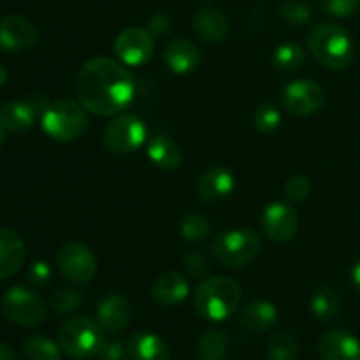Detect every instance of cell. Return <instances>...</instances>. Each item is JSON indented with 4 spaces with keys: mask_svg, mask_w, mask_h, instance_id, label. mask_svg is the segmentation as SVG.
I'll use <instances>...</instances> for the list:
<instances>
[{
    "mask_svg": "<svg viewBox=\"0 0 360 360\" xmlns=\"http://www.w3.org/2000/svg\"><path fill=\"white\" fill-rule=\"evenodd\" d=\"M76 94L81 105L91 115L116 116L136 97V77L122 62L95 56L77 72Z\"/></svg>",
    "mask_w": 360,
    "mask_h": 360,
    "instance_id": "cell-1",
    "label": "cell"
},
{
    "mask_svg": "<svg viewBox=\"0 0 360 360\" xmlns=\"http://www.w3.org/2000/svg\"><path fill=\"white\" fill-rule=\"evenodd\" d=\"M241 302V285L229 276L206 278L193 292V308L210 322L229 320Z\"/></svg>",
    "mask_w": 360,
    "mask_h": 360,
    "instance_id": "cell-2",
    "label": "cell"
},
{
    "mask_svg": "<svg viewBox=\"0 0 360 360\" xmlns=\"http://www.w3.org/2000/svg\"><path fill=\"white\" fill-rule=\"evenodd\" d=\"M308 51L323 67L343 70L354 62V41L347 28L336 23L316 25L308 35Z\"/></svg>",
    "mask_w": 360,
    "mask_h": 360,
    "instance_id": "cell-3",
    "label": "cell"
},
{
    "mask_svg": "<svg viewBox=\"0 0 360 360\" xmlns=\"http://www.w3.org/2000/svg\"><path fill=\"white\" fill-rule=\"evenodd\" d=\"M41 127L46 136L58 143L77 139L88 129V111L79 101L60 98L51 102L48 111L41 118Z\"/></svg>",
    "mask_w": 360,
    "mask_h": 360,
    "instance_id": "cell-4",
    "label": "cell"
},
{
    "mask_svg": "<svg viewBox=\"0 0 360 360\" xmlns=\"http://www.w3.org/2000/svg\"><path fill=\"white\" fill-rule=\"evenodd\" d=\"M262 250V239L252 229H232L221 232L211 245V253L218 264L229 269L246 266Z\"/></svg>",
    "mask_w": 360,
    "mask_h": 360,
    "instance_id": "cell-5",
    "label": "cell"
},
{
    "mask_svg": "<svg viewBox=\"0 0 360 360\" xmlns=\"http://www.w3.org/2000/svg\"><path fill=\"white\" fill-rule=\"evenodd\" d=\"M104 330L88 316H72L58 330V345L70 359L95 357L104 345Z\"/></svg>",
    "mask_w": 360,
    "mask_h": 360,
    "instance_id": "cell-6",
    "label": "cell"
},
{
    "mask_svg": "<svg viewBox=\"0 0 360 360\" xmlns=\"http://www.w3.org/2000/svg\"><path fill=\"white\" fill-rule=\"evenodd\" d=\"M148 141V127L143 118L132 112H120L104 132V144L116 155L134 153Z\"/></svg>",
    "mask_w": 360,
    "mask_h": 360,
    "instance_id": "cell-7",
    "label": "cell"
},
{
    "mask_svg": "<svg viewBox=\"0 0 360 360\" xmlns=\"http://www.w3.org/2000/svg\"><path fill=\"white\" fill-rule=\"evenodd\" d=\"M4 316L20 327H37L46 320L44 301L27 287H11L2 297Z\"/></svg>",
    "mask_w": 360,
    "mask_h": 360,
    "instance_id": "cell-8",
    "label": "cell"
},
{
    "mask_svg": "<svg viewBox=\"0 0 360 360\" xmlns=\"http://www.w3.org/2000/svg\"><path fill=\"white\" fill-rule=\"evenodd\" d=\"M56 266L60 273L76 285H86L98 269L97 257L81 241H67L56 252Z\"/></svg>",
    "mask_w": 360,
    "mask_h": 360,
    "instance_id": "cell-9",
    "label": "cell"
},
{
    "mask_svg": "<svg viewBox=\"0 0 360 360\" xmlns=\"http://www.w3.org/2000/svg\"><path fill=\"white\" fill-rule=\"evenodd\" d=\"M155 53L153 35L148 28L129 27L115 39V55L123 65L141 67L150 62Z\"/></svg>",
    "mask_w": 360,
    "mask_h": 360,
    "instance_id": "cell-10",
    "label": "cell"
},
{
    "mask_svg": "<svg viewBox=\"0 0 360 360\" xmlns=\"http://www.w3.org/2000/svg\"><path fill=\"white\" fill-rule=\"evenodd\" d=\"M323 90L313 79H295L283 88L281 101L283 105L295 116H311L323 105Z\"/></svg>",
    "mask_w": 360,
    "mask_h": 360,
    "instance_id": "cell-11",
    "label": "cell"
},
{
    "mask_svg": "<svg viewBox=\"0 0 360 360\" xmlns=\"http://www.w3.org/2000/svg\"><path fill=\"white\" fill-rule=\"evenodd\" d=\"M262 229L271 241L288 243L297 234V211L287 202H271L262 213Z\"/></svg>",
    "mask_w": 360,
    "mask_h": 360,
    "instance_id": "cell-12",
    "label": "cell"
},
{
    "mask_svg": "<svg viewBox=\"0 0 360 360\" xmlns=\"http://www.w3.org/2000/svg\"><path fill=\"white\" fill-rule=\"evenodd\" d=\"M39 41V30L30 20L11 14L0 20V48L9 53L27 51Z\"/></svg>",
    "mask_w": 360,
    "mask_h": 360,
    "instance_id": "cell-13",
    "label": "cell"
},
{
    "mask_svg": "<svg viewBox=\"0 0 360 360\" xmlns=\"http://www.w3.org/2000/svg\"><path fill=\"white\" fill-rule=\"evenodd\" d=\"M97 323L108 334H118L129 327L132 319L130 301L122 294H111L102 299L97 306Z\"/></svg>",
    "mask_w": 360,
    "mask_h": 360,
    "instance_id": "cell-14",
    "label": "cell"
},
{
    "mask_svg": "<svg viewBox=\"0 0 360 360\" xmlns=\"http://www.w3.org/2000/svg\"><path fill=\"white\" fill-rule=\"evenodd\" d=\"M236 190V178L231 169L224 165H214L207 169L197 181V193L204 202H220L232 195Z\"/></svg>",
    "mask_w": 360,
    "mask_h": 360,
    "instance_id": "cell-15",
    "label": "cell"
},
{
    "mask_svg": "<svg viewBox=\"0 0 360 360\" xmlns=\"http://www.w3.org/2000/svg\"><path fill=\"white\" fill-rule=\"evenodd\" d=\"M192 28L197 37L210 44H220L231 34L229 18L214 7H200L192 18Z\"/></svg>",
    "mask_w": 360,
    "mask_h": 360,
    "instance_id": "cell-16",
    "label": "cell"
},
{
    "mask_svg": "<svg viewBox=\"0 0 360 360\" xmlns=\"http://www.w3.org/2000/svg\"><path fill=\"white\" fill-rule=\"evenodd\" d=\"M27 246L14 231L0 227V280H7L23 267Z\"/></svg>",
    "mask_w": 360,
    "mask_h": 360,
    "instance_id": "cell-17",
    "label": "cell"
},
{
    "mask_svg": "<svg viewBox=\"0 0 360 360\" xmlns=\"http://www.w3.org/2000/svg\"><path fill=\"white\" fill-rule=\"evenodd\" d=\"M238 320L243 329L253 334H262L273 329L278 322V309L273 302L257 299V301L246 302L238 313Z\"/></svg>",
    "mask_w": 360,
    "mask_h": 360,
    "instance_id": "cell-18",
    "label": "cell"
},
{
    "mask_svg": "<svg viewBox=\"0 0 360 360\" xmlns=\"http://www.w3.org/2000/svg\"><path fill=\"white\" fill-rule=\"evenodd\" d=\"M322 360H360V341L348 330H330L320 340Z\"/></svg>",
    "mask_w": 360,
    "mask_h": 360,
    "instance_id": "cell-19",
    "label": "cell"
},
{
    "mask_svg": "<svg viewBox=\"0 0 360 360\" xmlns=\"http://www.w3.org/2000/svg\"><path fill=\"white\" fill-rule=\"evenodd\" d=\"M164 62L174 74H190L200 65V49L188 39H172L164 48Z\"/></svg>",
    "mask_w": 360,
    "mask_h": 360,
    "instance_id": "cell-20",
    "label": "cell"
},
{
    "mask_svg": "<svg viewBox=\"0 0 360 360\" xmlns=\"http://www.w3.org/2000/svg\"><path fill=\"white\" fill-rule=\"evenodd\" d=\"M190 294V283L181 273L169 271L160 274L151 285V297L162 306H176Z\"/></svg>",
    "mask_w": 360,
    "mask_h": 360,
    "instance_id": "cell-21",
    "label": "cell"
},
{
    "mask_svg": "<svg viewBox=\"0 0 360 360\" xmlns=\"http://www.w3.org/2000/svg\"><path fill=\"white\" fill-rule=\"evenodd\" d=\"M146 155L151 164L160 171H176L183 164V150L172 137L153 136L148 141Z\"/></svg>",
    "mask_w": 360,
    "mask_h": 360,
    "instance_id": "cell-22",
    "label": "cell"
},
{
    "mask_svg": "<svg viewBox=\"0 0 360 360\" xmlns=\"http://www.w3.org/2000/svg\"><path fill=\"white\" fill-rule=\"evenodd\" d=\"M130 360H171V354L160 336L153 333H137L127 343Z\"/></svg>",
    "mask_w": 360,
    "mask_h": 360,
    "instance_id": "cell-23",
    "label": "cell"
},
{
    "mask_svg": "<svg viewBox=\"0 0 360 360\" xmlns=\"http://www.w3.org/2000/svg\"><path fill=\"white\" fill-rule=\"evenodd\" d=\"M0 122L4 123L9 132L21 134L27 132L28 129H32L37 120H35L34 112L28 109V105L25 104V101L18 102H6V104L0 105Z\"/></svg>",
    "mask_w": 360,
    "mask_h": 360,
    "instance_id": "cell-24",
    "label": "cell"
},
{
    "mask_svg": "<svg viewBox=\"0 0 360 360\" xmlns=\"http://www.w3.org/2000/svg\"><path fill=\"white\" fill-rule=\"evenodd\" d=\"M309 308H311V313L320 322H330V320H334L340 315V294L336 292V288L329 287V285H322V287H319L313 292Z\"/></svg>",
    "mask_w": 360,
    "mask_h": 360,
    "instance_id": "cell-25",
    "label": "cell"
},
{
    "mask_svg": "<svg viewBox=\"0 0 360 360\" xmlns=\"http://www.w3.org/2000/svg\"><path fill=\"white\" fill-rule=\"evenodd\" d=\"M229 352V336L224 330H210L197 343L199 360H224Z\"/></svg>",
    "mask_w": 360,
    "mask_h": 360,
    "instance_id": "cell-26",
    "label": "cell"
},
{
    "mask_svg": "<svg viewBox=\"0 0 360 360\" xmlns=\"http://www.w3.org/2000/svg\"><path fill=\"white\" fill-rule=\"evenodd\" d=\"M306 60V53L297 42H283L273 53V65L281 72H294L301 69Z\"/></svg>",
    "mask_w": 360,
    "mask_h": 360,
    "instance_id": "cell-27",
    "label": "cell"
},
{
    "mask_svg": "<svg viewBox=\"0 0 360 360\" xmlns=\"http://www.w3.org/2000/svg\"><path fill=\"white\" fill-rule=\"evenodd\" d=\"M23 354L27 360H62V348L49 338L35 334L23 345Z\"/></svg>",
    "mask_w": 360,
    "mask_h": 360,
    "instance_id": "cell-28",
    "label": "cell"
},
{
    "mask_svg": "<svg viewBox=\"0 0 360 360\" xmlns=\"http://www.w3.org/2000/svg\"><path fill=\"white\" fill-rule=\"evenodd\" d=\"M299 354V341L294 334L280 330L274 334L267 345L269 360H295Z\"/></svg>",
    "mask_w": 360,
    "mask_h": 360,
    "instance_id": "cell-29",
    "label": "cell"
},
{
    "mask_svg": "<svg viewBox=\"0 0 360 360\" xmlns=\"http://www.w3.org/2000/svg\"><path fill=\"white\" fill-rule=\"evenodd\" d=\"M179 234L190 243L206 241L211 236V224L202 214L190 213L179 221Z\"/></svg>",
    "mask_w": 360,
    "mask_h": 360,
    "instance_id": "cell-30",
    "label": "cell"
},
{
    "mask_svg": "<svg viewBox=\"0 0 360 360\" xmlns=\"http://www.w3.org/2000/svg\"><path fill=\"white\" fill-rule=\"evenodd\" d=\"M84 297L79 290L76 288H58L55 294L49 297V306L55 313L60 315H67V313H74L83 306Z\"/></svg>",
    "mask_w": 360,
    "mask_h": 360,
    "instance_id": "cell-31",
    "label": "cell"
},
{
    "mask_svg": "<svg viewBox=\"0 0 360 360\" xmlns=\"http://www.w3.org/2000/svg\"><path fill=\"white\" fill-rule=\"evenodd\" d=\"M280 14L292 27H301L311 20L313 7L309 0H283L280 6Z\"/></svg>",
    "mask_w": 360,
    "mask_h": 360,
    "instance_id": "cell-32",
    "label": "cell"
},
{
    "mask_svg": "<svg viewBox=\"0 0 360 360\" xmlns=\"http://www.w3.org/2000/svg\"><path fill=\"white\" fill-rule=\"evenodd\" d=\"M281 125V112L271 102H264L257 108L255 115H253V127L259 130L260 134H273L280 129Z\"/></svg>",
    "mask_w": 360,
    "mask_h": 360,
    "instance_id": "cell-33",
    "label": "cell"
},
{
    "mask_svg": "<svg viewBox=\"0 0 360 360\" xmlns=\"http://www.w3.org/2000/svg\"><path fill=\"white\" fill-rule=\"evenodd\" d=\"M283 192L290 202H302L311 192V181H309L308 176L295 174L287 179Z\"/></svg>",
    "mask_w": 360,
    "mask_h": 360,
    "instance_id": "cell-34",
    "label": "cell"
},
{
    "mask_svg": "<svg viewBox=\"0 0 360 360\" xmlns=\"http://www.w3.org/2000/svg\"><path fill=\"white\" fill-rule=\"evenodd\" d=\"M326 14L334 18H348L360 7V0H319Z\"/></svg>",
    "mask_w": 360,
    "mask_h": 360,
    "instance_id": "cell-35",
    "label": "cell"
},
{
    "mask_svg": "<svg viewBox=\"0 0 360 360\" xmlns=\"http://www.w3.org/2000/svg\"><path fill=\"white\" fill-rule=\"evenodd\" d=\"M185 267H186V271H188L190 276L199 278V280L206 278L207 273H210V269H211L207 257L204 255V253H199V252L190 253V255L186 257Z\"/></svg>",
    "mask_w": 360,
    "mask_h": 360,
    "instance_id": "cell-36",
    "label": "cell"
},
{
    "mask_svg": "<svg viewBox=\"0 0 360 360\" xmlns=\"http://www.w3.org/2000/svg\"><path fill=\"white\" fill-rule=\"evenodd\" d=\"M98 360H127L129 359V348L123 341H104L97 354Z\"/></svg>",
    "mask_w": 360,
    "mask_h": 360,
    "instance_id": "cell-37",
    "label": "cell"
},
{
    "mask_svg": "<svg viewBox=\"0 0 360 360\" xmlns=\"http://www.w3.org/2000/svg\"><path fill=\"white\" fill-rule=\"evenodd\" d=\"M172 27H174V21L167 13L153 14L148 21V30L151 32L153 37H164V35L171 34Z\"/></svg>",
    "mask_w": 360,
    "mask_h": 360,
    "instance_id": "cell-38",
    "label": "cell"
},
{
    "mask_svg": "<svg viewBox=\"0 0 360 360\" xmlns=\"http://www.w3.org/2000/svg\"><path fill=\"white\" fill-rule=\"evenodd\" d=\"M51 280V266L44 260H37L28 267V281L35 287H44Z\"/></svg>",
    "mask_w": 360,
    "mask_h": 360,
    "instance_id": "cell-39",
    "label": "cell"
},
{
    "mask_svg": "<svg viewBox=\"0 0 360 360\" xmlns=\"http://www.w3.org/2000/svg\"><path fill=\"white\" fill-rule=\"evenodd\" d=\"M25 104L34 112L35 120H41L44 116V112L49 109V105H51V101L44 94H30L25 98Z\"/></svg>",
    "mask_w": 360,
    "mask_h": 360,
    "instance_id": "cell-40",
    "label": "cell"
},
{
    "mask_svg": "<svg viewBox=\"0 0 360 360\" xmlns=\"http://www.w3.org/2000/svg\"><path fill=\"white\" fill-rule=\"evenodd\" d=\"M0 360H18V355L7 345H0Z\"/></svg>",
    "mask_w": 360,
    "mask_h": 360,
    "instance_id": "cell-41",
    "label": "cell"
},
{
    "mask_svg": "<svg viewBox=\"0 0 360 360\" xmlns=\"http://www.w3.org/2000/svg\"><path fill=\"white\" fill-rule=\"evenodd\" d=\"M352 283H354L355 288L360 290V257L357 259V262L354 264V267H352Z\"/></svg>",
    "mask_w": 360,
    "mask_h": 360,
    "instance_id": "cell-42",
    "label": "cell"
},
{
    "mask_svg": "<svg viewBox=\"0 0 360 360\" xmlns=\"http://www.w3.org/2000/svg\"><path fill=\"white\" fill-rule=\"evenodd\" d=\"M7 79H9V74H7L6 67L0 65V86H4L7 83Z\"/></svg>",
    "mask_w": 360,
    "mask_h": 360,
    "instance_id": "cell-43",
    "label": "cell"
},
{
    "mask_svg": "<svg viewBox=\"0 0 360 360\" xmlns=\"http://www.w3.org/2000/svg\"><path fill=\"white\" fill-rule=\"evenodd\" d=\"M6 127H4V123L0 122V146L4 144V141H6Z\"/></svg>",
    "mask_w": 360,
    "mask_h": 360,
    "instance_id": "cell-44",
    "label": "cell"
}]
</instances>
